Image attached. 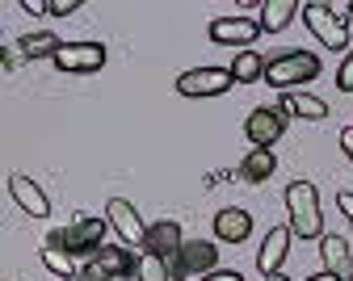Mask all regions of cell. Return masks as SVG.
Listing matches in <instances>:
<instances>
[{
    "label": "cell",
    "mask_w": 353,
    "mask_h": 281,
    "mask_svg": "<svg viewBox=\"0 0 353 281\" xmlns=\"http://www.w3.org/2000/svg\"><path fill=\"white\" fill-rule=\"evenodd\" d=\"M105 227H110V218L80 214L76 222H68V227L51 231L47 248H59V252H68V256H88V260H93V256L105 248Z\"/></svg>",
    "instance_id": "obj_1"
},
{
    "label": "cell",
    "mask_w": 353,
    "mask_h": 281,
    "mask_svg": "<svg viewBox=\"0 0 353 281\" xmlns=\"http://www.w3.org/2000/svg\"><path fill=\"white\" fill-rule=\"evenodd\" d=\"M286 214L290 231L299 240H324V214H320V194L312 180H290L286 189Z\"/></svg>",
    "instance_id": "obj_2"
},
{
    "label": "cell",
    "mask_w": 353,
    "mask_h": 281,
    "mask_svg": "<svg viewBox=\"0 0 353 281\" xmlns=\"http://www.w3.org/2000/svg\"><path fill=\"white\" fill-rule=\"evenodd\" d=\"M316 76H320V55H312V51H278L265 63V80L286 92H299V84L316 80Z\"/></svg>",
    "instance_id": "obj_3"
},
{
    "label": "cell",
    "mask_w": 353,
    "mask_h": 281,
    "mask_svg": "<svg viewBox=\"0 0 353 281\" xmlns=\"http://www.w3.org/2000/svg\"><path fill=\"white\" fill-rule=\"evenodd\" d=\"M303 21H307V30L320 38V46H328V51H345V46H349V21H341V13L332 5H324V0L303 5Z\"/></svg>",
    "instance_id": "obj_4"
},
{
    "label": "cell",
    "mask_w": 353,
    "mask_h": 281,
    "mask_svg": "<svg viewBox=\"0 0 353 281\" xmlns=\"http://www.w3.org/2000/svg\"><path fill=\"white\" fill-rule=\"evenodd\" d=\"M214 269H219V248H214L210 240H185V248L168 260L172 281H190V277L202 281V277L214 273Z\"/></svg>",
    "instance_id": "obj_5"
},
{
    "label": "cell",
    "mask_w": 353,
    "mask_h": 281,
    "mask_svg": "<svg viewBox=\"0 0 353 281\" xmlns=\"http://www.w3.org/2000/svg\"><path fill=\"white\" fill-rule=\"evenodd\" d=\"M236 84L232 67H194V72H181L176 76V92L181 97H219Z\"/></svg>",
    "instance_id": "obj_6"
},
{
    "label": "cell",
    "mask_w": 353,
    "mask_h": 281,
    "mask_svg": "<svg viewBox=\"0 0 353 281\" xmlns=\"http://www.w3.org/2000/svg\"><path fill=\"white\" fill-rule=\"evenodd\" d=\"M59 72H72V76H88V72H101L105 67V46L101 42H63L59 55L51 59Z\"/></svg>",
    "instance_id": "obj_7"
},
{
    "label": "cell",
    "mask_w": 353,
    "mask_h": 281,
    "mask_svg": "<svg viewBox=\"0 0 353 281\" xmlns=\"http://www.w3.org/2000/svg\"><path fill=\"white\" fill-rule=\"evenodd\" d=\"M244 134H248L252 147H274L278 138L286 134V110H278V105H261V110H252L248 122H244Z\"/></svg>",
    "instance_id": "obj_8"
},
{
    "label": "cell",
    "mask_w": 353,
    "mask_h": 281,
    "mask_svg": "<svg viewBox=\"0 0 353 281\" xmlns=\"http://www.w3.org/2000/svg\"><path fill=\"white\" fill-rule=\"evenodd\" d=\"M261 34L265 30L252 17H214L210 21V42H219V46H240V51H252V42Z\"/></svg>",
    "instance_id": "obj_9"
},
{
    "label": "cell",
    "mask_w": 353,
    "mask_h": 281,
    "mask_svg": "<svg viewBox=\"0 0 353 281\" xmlns=\"http://www.w3.org/2000/svg\"><path fill=\"white\" fill-rule=\"evenodd\" d=\"M139 260L143 256H135L126 244H105L93 260H88V269H97L110 281H126V277H139Z\"/></svg>",
    "instance_id": "obj_10"
},
{
    "label": "cell",
    "mask_w": 353,
    "mask_h": 281,
    "mask_svg": "<svg viewBox=\"0 0 353 281\" xmlns=\"http://www.w3.org/2000/svg\"><path fill=\"white\" fill-rule=\"evenodd\" d=\"M105 218H110V227L118 231V240H122V244H135V248H143V240H148V227H143L139 210L130 206L126 198H110V202H105Z\"/></svg>",
    "instance_id": "obj_11"
},
{
    "label": "cell",
    "mask_w": 353,
    "mask_h": 281,
    "mask_svg": "<svg viewBox=\"0 0 353 281\" xmlns=\"http://www.w3.org/2000/svg\"><path fill=\"white\" fill-rule=\"evenodd\" d=\"M181 248H185V240H181V222L164 218V222H152V227H148L143 252H152V256H160V260H172Z\"/></svg>",
    "instance_id": "obj_12"
},
{
    "label": "cell",
    "mask_w": 353,
    "mask_h": 281,
    "mask_svg": "<svg viewBox=\"0 0 353 281\" xmlns=\"http://www.w3.org/2000/svg\"><path fill=\"white\" fill-rule=\"evenodd\" d=\"M290 240H294L290 227H274L270 236H265V244H261V252H256V269H261L265 277L282 273V260H286V252H290Z\"/></svg>",
    "instance_id": "obj_13"
},
{
    "label": "cell",
    "mask_w": 353,
    "mask_h": 281,
    "mask_svg": "<svg viewBox=\"0 0 353 281\" xmlns=\"http://www.w3.org/2000/svg\"><path fill=\"white\" fill-rule=\"evenodd\" d=\"M9 194H13V202H17L30 218H47V214H51V198L42 194L30 176H21V172H17V176H9Z\"/></svg>",
    "instance_id": "obj_14"
},
{
    "label": "cell",
    "mask_w": 353,
    "mask_h": 281,
    "mask_svg": "<svg viewBox=\"0 0 353 281\" xmlns=\"http://www.w3.org/2000/svg\"><path fill=\"white\" fill-rule=\"evenodd\" d=\"M320 256H324V273H332L336 281H353L349 240H341V236H324V240H320Z\"/></svg>",
    "instance_id": "obj_15"
},
{
    "label": "cell",
    "mask_w": 353,
    "mask_h": 281,
    "mask_svg": "<svg viewBox=\"0 0 353 281\" xmlns=\"http://www.w3.org/2000/svg\"><path fill=\"white\" fill-rule=\"evenodd\" d=\"M214 236L223 240V244H244L252 236V214L248 210H236V206L219 210L214 214Z\"/></svg>",
    "instance_id": "obj_16"
},
{
    "label": "cell",
    "mask_w": 353,
    "mask_h": 281,
    "mask_svg": "<svg viewBox=\"0 0 353 281\" xmlns=\"http://www.w3.org/2000/svg\"><path fill=\"white\" fill-rule=\"evenodd\" d=\"M274 168H278V156H274L270 147H252V152L240 160L236 176L248 180V185H261V180H270V176H274Z\"/></svg>",
    "instance_id": "obj_17"
},
{
    "label": "cell",
    "mask_w": 353,
    "mask_h": 281,
    "mask_svg": "<svg viewBox=\"0 0 353 281\" xmlns=\"http://www.w3.org/2000/svg\"><path fill=\"white\" fill-rule=\"evenodd\" d=\"M278 110H286L294 118H307V122H324L328 118V105L320 97H312V92H282V105Z\"/></svg>",
    "instance_id": "obj_18"
},
{
    "label": "cell",
    "mask_w": 353,
    "mask_h": 281,
    "mask_svg": "<svg viewBox=\"0 0 353 281\" xmlns=\"http://www.w3.org/2000/svg\"><path fill=\"white\" fill-rule=\"evenodd\" d=\"M294 13H299L294 0H265L256 21H261V30H265V34H278V30H286V25L294 21Z\"/></svg>",
    "instance_id": "obj_19"
},
{
    "label": "cell",
    "mask_w": 353,
    "mask_h": 281,
    "mask_svg": "<svg viewBox=\"0 0 353 281\" xmlns=\"http://www.w3.org/2000/svg\"><path fill=\"white\" fill-rule=\"evenodd\" d=\"M17 46H21V55H26V59H47V55L55 59L63 42H59V38H55L51 30H34V34H26V38H21Z\"/></svg>",
    "instance_id": "obj_20"
},
{
    "label": "cell",
    "mask_w": 353,
    "mask_h": 281,
    "mask_svg": "<svg viewBox=\"0 0 353 281\" xmlns=\"http://www.w3.org/2000/svg\"><path fill=\"white\" fill-rule=\"evenodd\" d=\"M265 55H256V51H240L236 59H232V76H236V84H252V80H261L265 76Z\"/></svg>",
    "instance_id": "obj_21"
},
{
    "label": "cell",
    "mask_w": 353,
    "mask_h": 281,
    "mask_svg": "<svg viewBox=\"0 0 353 281\" xmlns=\"http://www.w3.org/2000/svg\"><path fill=\"white\" fill-rule=\"evenodd\" d=\"M42 264H47L59 281H68V277L80 273V269H76V256H68V252H59V248H42Z\"/></svg>",
    "instance_id": "obj_22"
},
{
    "label": "cell",
    "mask_w": 353,
    "mask_h": 281,
    "mask_svg": "<svg viewBox=\"0 0 353 281\" xmlns=\"http://www.w3.org/2000/svg\"><path fill=\"white\" fill-rule=\"evenodd\" d=\"M139 281H172V273H168V260H160V256L143 252V260H139Z\"/></svg>",
    "instance_id": "obj_23"
},
{
    "label": "cell",
    "mask_w": 353,
    "mask_h": 281,
    "mask_svg": "<svg viewBox=\"0 0 353 281\" xmlns=\"http://www.w3.org/2000/svg\"><path fill=\"white\" fill-rule=\"evenodd\" d=\"M336 88L353 92V51H349V55H345V63L336 67Z\"/></svg>",
    "instance_id": "obj_24"
},
{
    "label": "cell",
    "mask_w": 353,
    "mask_h": 281,
    "mask_svg": "<svg viewBox=\"0 0 353 281\" xmlns=\"http://www.w3.org/2000/svg\"><path fill=\"white\" fill-rule=\"evenodd\" d=\"M0 55H5V72H17V63L26 59V55H21V46H17V42H9V46H0Z\"/></svg>",
    "instance_id": "obj_25"
},
{
    "label": "cell",
    "mask_w": 353,
    "mask_h": 281,
    "mask_svg": "<svg viewBox=\"0 0 353 281\" xmlns=\"http://www.w3.org/2000/svg\"><path fill=\"white\" fill-rule=\"evenodd\" d=\"M80 9V0H51V17H72Z\"/></svg>",
    "instance_id": "obj_26"
},
{
    "label": "cell",
    "mask_w": 353,
    "mask_h": 281,
    "mask_svg": "<svg viewBox=\"0 0 353 281\" xmlns=\"http://www.w3.org/2000/svg\"><path fill=\"white\" fill-rule=\"evenodd\" d=\"M202 281H244V277H240L236 269H214V273H206Z\"/></svg>",
    "instance_id": "obj_27"
},
{
    "label": "cell",
    "mask_w": 353,
    "mask_h": 281,
    "mask_svg": "<svg viewBox=\"0 0 353 281\" xmlns=\"http://www.w3.org/2000/svg\"><path fill=\"white\" fill-rule=\"evenodd\" d=\"M336 210L353 222V194H349V189H345V194H336Z\"/></svg>",
    "instance_id": "obj_28"
},
{
    "label": "cell",
    "mask_w": 353,
    "mask_h": 281,
    "mask_svg": "<svg viewBox=\"0 0 353 281\" xmlns=\"http://www.w3.org/2000/svg\"><path fill=\"white\" fill-rule=\"evenodd\" d=\"M21 9L30 17H42V13H51V5H42V0H21Z\"/></svg>",
    "instance_id": "obj_29"
},
{
    "label": "cell",
    "mask_w": 353,
    "mask_h": 281,
    "mask_svg": "<svg viewBox=\"0 0 353 281\" xmlns=\"http://www.w3.org/2000/svg\"><path fill=\"white\" fill-rule=\"evenodd\" d=\"M68 281H110V277H101L97 269H88V264H84V269H80L76 277H68Z\"/></svg>",
    "instance_id": "obj_30"
},
{
    "label": "cell",
    "mask_w": 353,
    "mask_h": 281,
    "mask_svg": "<svg viewBox=\"0 0 353 281\" xmlns=\"http://www.w3.org/2000/svg\"><path fill=\"white\" fill-rule=\"evenodd\" d=\"M341 152L353 160V126H345V130H341Z\"/></svg>",
    "instance_id": "obj_31"
},
{
    "label": "cell",
    "mask_w": 353,
    "mask_h": 281,
    "mask_svg": "<svg viewBox=\"0 0 353 281\" xmlns=\"http://www.w3.org/2000/svg\"><path fill=\"white\" fill-rule=\"evenodd\" d=\"M307 281H336L332 273H316V277H307Z\"/></svg>",
    "instance_id": "obj_32"
},
{
    "label": "cell",
    "mask_w": 353,
    "mask_h": 281,
    "mask_svg": "<svg viewBox=\"0 0 353 281\" xmlns=\"http://www.w3.org/2000/svg\"><path fill=\"white\" fill-rule=\"evenodd\" d=\"M265 281H286V277H282V273H274V277H265Z\"/></svg>",
    "instance_id": "obj_33"
},
{
    "label": "cell",
    "mask_w": 353,
    "mask_h": 281,
    "mask_svg": "<svg viewBox=\"0 0 353 281\" xmlns=\"http://www.w3.org/2000/svg\"><path fill=\"white\" fill-rule=\"evenodd\" d=\"M349 17H353V5H349Z\"/></svg>",
    "instance_id": "obj_34"
}]
</instances>
